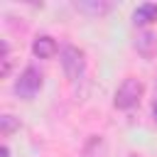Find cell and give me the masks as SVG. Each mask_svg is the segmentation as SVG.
<instances>
[{"label":"cell","instance_id":"cell-1","mask_svg":"<svg viewBox=\"0 0 157 157\" xmlns=\"http://www.w3.org/2000/svg\"><path fill=\"white\" fill-rule=\"evenodd\" d=\"M142 93H145V86H142L140 78H125V81L118 86V91H115L113 105L120 108V110H130V108H135V105L140 103Z\"/></svg>","mask_w":157,"mask_h":157},{"label":"cell","instance_id":"cell-2","mask_svg":"<svg viewBox=\"0 0 157 157\" xmlns=\"http://www.w3.org/2000/svg\"><path fill=\"white\" fill-rule=\"evenodd\" d=\"M59 59H61V69H64V74H66L69 81H78L86 74V54L78 47L66 44L61 49V56Z\"/></svg>","mask_w":157,"mask_h":157},{"label":"cell","instance_id":"cell-3","mask_svg":"<svg viewBox=\"0 0 157 157\" xmlns=\"http://www.w3.org/2000/svg\"><path fill=\"white\" fill-rule=\"evenodd\" d=\"M42 83H44L42 71H39L37 66H27V69L17 76V81H15V93H17L22 101H32V98L39 93Z\"/></svg>","mask_w":157,"mask_h":157},{"label":"cell","instance_id":"cell-4","mask_svg":"<svg viewBox=\"0 0 157 157\" xmlns=\"http://www.w3.org/2000/svg\"><path fill=\"white\" fill-rule=\"evenodd\" d=\"M56 52H59L56 39L49 37V34H39V37L32 42V54H34L37 59H52Z\"/></svg>","mask_w":157,"mask_h":157},{"label":"cell","instance_id":"cell-5","mask_svg":"<svg viewBox=\"0 0 157 157\" xmlns=\"http://www.w3.org/2000/svg\"><path fill=\"white\" fill-rule=\"evenodd\" d=\"M132 22H135V27L155 25V22H157V5H155V2H142V5H137L135 12H132Z\"/></svg>","mask_w":157,"mask_h":157},{"label":"cell","instance_id":"cell-6","mask_svg":"<svg viewBox=\"0 0 157 157\" xmlns=\"http://www.w3.org/2000/svg\"><path fill=\"white\" fill-rule=\"evenodd\" d=\"M135 49H137V54H142L145 59L155 56V52H157V37H155L150 29L140 32V34L135 37Z\"/></svg>","mask_w":157,"mask_h":157},{"label":"cell","instance_id":"cell-7","mask_svg":"<svg viewBox=\"0 0 157 157\" xmlns=\"http://www.w3.org/2000/svg\"><path fill=\"white\" fill-rule=\"evenodd\" d=\"M15 130H20L17 118H15V115H7V113H5V115H0V135H5V137H7V135H12Z\"/></svg>","mask_w":157,"mask_h":157},{"label":"cell","instance_id":"cell-8","mask_svg":"<svg viewBox=\"0 0 157 157\" xmlns=\"http://www.w3.org/2000/svg\"><path fill=\"white\" fill-rule=\"evenodd\" d=\"M76 10L93 12V15H103V12H108V10H110V5H108V2H78V5H76Z\"/></svg>","mask_w":157,"mask_h":157},{"label":"cell","instance_id":"cell-9","mask_svg":"<svg viewBox=\"0 0 157 157\" xmlns=\"http://www.w3.org/2000/svg\"><path fill=\"white\" fill-rule=\"evenodd\" d=\"M0 157H10V150H7V145H2V147H0Z\"/></svg>","mask_w":157,"mask_h":157},{"label":"cell","instance_id":"cell-10","mask_svg":"<svg viewBox=\"0 0 157 157\" xmlns=\"http://www.w3.org/2000/svg\"><path fill=\"white\" fill-rule=\"evenodd\" d=\"M152 113H155V120H157V101H155V105H152Z\"/></svg>","mask_w":157,"mask_h":157},{"label":"cell","instance_id":"cell-11","mask_svg":"<svg viewBox=\"0 0 157 157\" xmlns=\"http://www.w3.org/2000/svg\"><path fill=\"white\" fill-rule=\"evenodd\" d=\"M130 157H137V155H130Z\"/></svg>","mask_w":157,"mask_h":157}]
</instances>
